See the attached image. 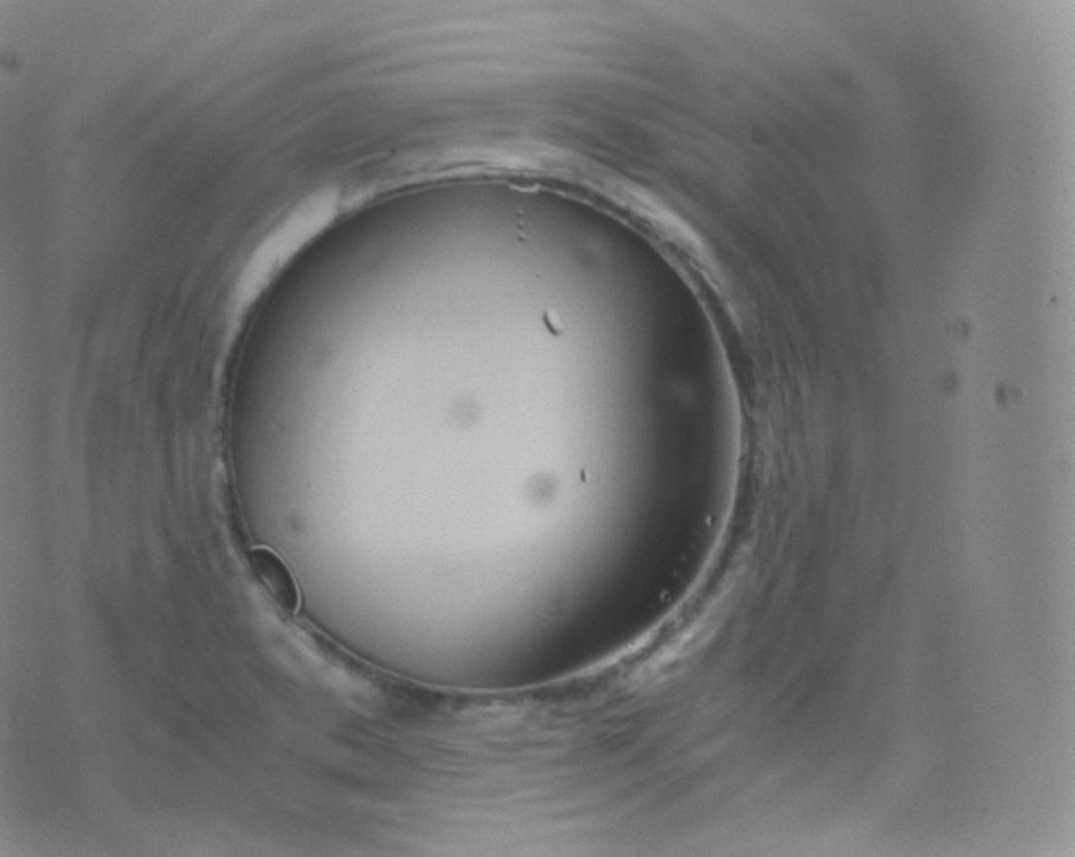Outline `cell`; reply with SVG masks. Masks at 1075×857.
Masks as SVG:
<instances>
[{
    "label": "cell",
    "instance_id": "cell-1",
    "mask_svg": "<svg viewBox=\"0 0 1075 857\" xmlns=\"http://www.w3.org/2000/svg\"><path fill=\"white\" fill-rule=\"evenodd\" d=\"M255 571L268 587L269 594L283 609L294 611L299 606V594L288 568L274 553L258 550L254 553Z\"/></svg>",
    "mask_w": 1075,
    "mask_h": 857
}]
</instances>
